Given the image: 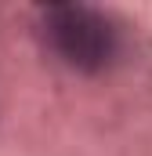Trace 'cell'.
I'll list each match as a JSON object with an SVG mask.
<instances>
[{
    "instance_id": "cell-1",
    "label": "cell",
    "mask_w": 152,
    "mask_h": 156,
    "mask_svg": "<svg viewBox=\"0 0 152 156\" xmlns=\"http://www.w3.org/2000/svg\"><path fill=\"white\" fill-rule=\"evenodd\" d=\"M40 33L47 47L76 73H102L116 58V37L112 22L83 4H54L40 11Z\"/></svg>"
}]
</instances>
